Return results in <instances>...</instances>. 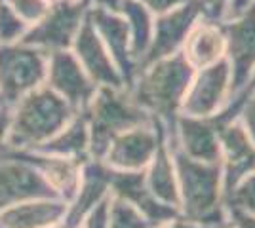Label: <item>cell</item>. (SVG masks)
Wrapping results in <instances>:
<instances>
[{"mask_svg":"<svg viewBox=\"0 0 255 228\" xmlns=\"http://www.w3.org/2000/svg\"><path fill=\"white\" fill-rule=\"evenodd\" d=\"M82 114L90 130L92 160H101L117 135L154 120L131 99L128 87H97Z\"/></svg>","mask_w":255,"mask_h":228,"instance_id":"3","label":"cell"},{"mask_svg":"<svg viewBox=\"0 0 255 228\" xmlns=\"http://www.w3.org/2000/svg\"><path fill=\"white\" fill-rule=\"evenodd\" d=\"M50 2H75V0H50Z\"/></svg>","mask_w":255,"mask_h":228,"instance_id":"39","label":"cell"},{"mask_svg":"<svg viewBox=\"0 0 255 228\" xmlns=\"http://www.w3.org/2000/svg\"><path fill=\"white\" fill-rule=\"evenodd\" d=\"M29 31V25L13 11L6 0H0V44L21 42Z\"/></svg>","mask_w":255,"mask_h":228,"instance_id":"26","label":"cell"},{"mask_svg":"<svg viewBox=\"0 0 255 228\" xmlns=\"http://www.w3.org/2000/svg\"><path fill=\"white\" fill-rule=\"evenodd\" d=\"M90 6L92 0L52 2L42 19L29 27L21 42L29 44L44 54L71 50L82 23L88 17Z\"/></svg>","mask_w":255,"mask_h":228,"instance_id":"6","label":"cell"},{"mask_svg":"<svg viewBox=\"0 0 255 228\" xmlns=\"http://www.w3.org/2000/svg\"><path fill=\"white\" fill-rule=\"evenodd\" d=\"M42 196L55 194L29 163L13 156L8 149L0 151V211Z\"/></svg>","mask_w":255,"mask_h":228,"instance_id":"15","label":"cell"},{"mask_svg":"<svg viewBox=\"0 0 255 228\" xmlns=\"http://www.w3.org/2000/svg\"><path fill=\"white\" fill-rule=\"evenodd\" d=\"M8 135H10V107L0 103V151L8 147Z\"/></svg>","mask_w":255,"mask_h":228,"instance_id":"32","label":"cell"},{"mask_svg":"<svg viewBox=\"0 0 255 228\" xmlns=\"http://www.w3.org/2000/svg\"><path fill=\"white\" fill-rule=\"evenodd\" d=\"M179 135L185 154L204 163H219L221 145L217 137V130L206 118L183 116L179 118Z\"/></svg>","mask_w":255,"mask_h":228,"instance_id":"20","label":"cell"},{"mask_svg":"<svg viewBox=\"0 0 255 228\" xmlns=\"http://www.w3.org/2000/svg\"><path fill=\"white\" fill-rule=\"evenodd\" d=\"M111 198V167L101 160H86L82 163L80 181L73 198L67 202L65 225L69 228H80L84 219L99 204Z\"/></svg>","mask_w":255,"mask_h":228,"instance_id":"13","label":"cell"},{"mask_svg":"<svg viewBox=\"0 0 255 228\" xmlns=\"http://www.w3.org/2000/svg\"><path fill=\"white\" fill-rule=\"evenodd\" d=\"M233 209L255 215V171L246 175L244 179L229 192Z\"/></svg>","mask_w":255,"mask_h":228,"instance_id":"27","label":"cell"},{"mask_svg":"<svg viewBox=\"0 0 255 228\" xmlns=\"http://www.w3.org/2000/svg\"><path fill=\"white\" fill-rule=\"evenodd\" d=\"M217 137L227 156L225 188L227 192H231L246 175L255 171V143L248 135L244 126L238 122L221 124L217 130Z\"/></svg>","mask_w":255,"mask_h":228,"instance_id":"18","label":"cell"},{"mask_svg":"<svg viewBox=\"0 0 255 228\" xmlns=\"http://www.w3.org/2000/svg\"><path fill=\"white\" fill-rule=\"evenodd\" d=\"M107 228H154L135 207L126 204L124 200L113 198L109 200V217Z\"/></svg>","mask_w":255,"mask_h":228,"instance_id":"25","label":"cell"},{"mask_svg":"<svg viewBox=\"0 0 255 228\" xmlns=\"http://www.w3.org/2000/svg\"><path fill=\"white\" fill-rule=\"evenodd\" d=\"M200 11H202V2L189 0L187 4H183L175 10L156 15L154 29H152V40H150V46L145 57L139 63V69L150 65L162 57L175 54L177 48L185 42L187 34L191 33V29L196 25L194 21L198 19Z\"/></svg>","mask_w":255,"mask_h":228,"instance_id":"10","label":"cell"},{"mask_svg":"<svg viewBox=\"0 0 255 228\" xmlns=\"http://www.w3.org/2000/svg\"><path fill=\"white\" fill-rule=\"evenodd\" d=\"M154 228H198V227H194V225H191V223H183V221H175L173 225H160V227H154ZM204 228H208V227H204Z\"/></svg>","mask_w":255,"mask_h":228,"instance_id":"34","label":"cell"},{"mask_svg":"<svg viewBox=\"0 0 255 228\" xmlns=\"http://www.w3.org/2000/svg\"><path fill=\"white\" fill-rule=\"evenodd\" d=\"M137 2H141L152 15H162L166 11H171L183 4H187L189 0H137Z\"/></svg>","mask_w":255,"mask_h":228,"instance_id":"30","label":"cell"},{"mask_svg":"<svg viewBox=\"0 0 255 228\" xmlns=\"http://www.w3.org/2000/svg\"><path fill=\"white\" fill-rule=\"evenodd\" d=\"M111 196L124 200L135 207L152 227L170 223L177 215V209L158 202L147 186L143 171H115L111 169Z\"/></svg>","mask_w":255,"mask_h":228,"instance_id":"16","label":"cell"},{"mask_svg":"<svg viewBox=\"0 0 255 228\" xmlns=\"http://www.w3.org/2000/svg\"><path fill=\"white\" fill-rule=\"evenodd\" d=\"M50 228H69L65 223H59V225H55V227H50Z\"/></svg>","mask_w":255,"mask_h":228,"instance_id":"38","label":"cell"},{"mask_svg":"<svg viewBox=\"0 0 255 228\" xmlns=\"http://www.w3.org/2000/svg\"><path fill=\"white\" fill-rule=\"evenodd\" d=\"M233 223L238 228H255V215H250V213H244V211H238V209H233Z\"/></svg>","mask_w":255,"mask_h":228,"instance_id":"33","label":"cell"},{"mask_svg":"<svg viewBox=\"0 0 255 228\" xmlns=\"http://www.w3.org/2000/svg\"><path fill=\"white\" fill-rule=\"evenodd\" d=\"M162 133L158 118L124 131L111 141L101 162L115 171H143L158 151Z\"/></svg>","mask_w":255,"mask_h":228,"instance_id":"7","label":"cell"},{"mask_svg":"<svg viewBox=\"0 0 255 228\" xmlns=\"http://www.w3.org/2000/svg\"><path fill=\"white\" fill-rule=\"evenodd\" d=\"M248 95H252V97L248 99V103L242 109V120H244V128L248 131V135L255 143V89Z\"/></svg>","mask_w":255,"mask_h":228,"instance_id":"31","label":"cell"},{"mask_svg":"<svg viewBox=\"0 0 255 228\" xmlns=\"http://www.w3.org/2000/svg\"><path fill=\"white\" fill-rule=\"evenodd\" d=\"M8 151L13 156H17L19 160L29 163L32 169L42 177V181L57 198H61L65 202H69L73 198L76 186H78V181H80V171H82L84 162L46 154V152L36 151V149H25V151L8 149Z\"/></svg>","mask_w":255,"mask_h":228,"instance_id":"17","label":"cell"},{"mask_svg":"<svg viewBox=\"0 0 255 228\" xmlns=\"http://www.w3.org/2000/svg\"><path fill=\"white\" fill-rule=\"evenodd\" d=\"M76 112L50 87L40 86L10 107L8 149H38Z\"/></svg>","mask_w":255,"mask_h":228,"instance_id":"2","label":"cell"},{"mask_svg":"<svg viewBox=\"0 0 255 228\" xmlns=\"http://www.w3.org/2000/svg\"><path fill=\"white\" fill-rule=\"evenodd\" d=\"M10 4L13 11L21 17L29 27L34 25L38 19H42V15L50 8V0H6Z\"/></svg>","mask_w":255,"mask_h":228,"instance_id":"28","label":"cell"},{"mask_svg":"<svg viewBox=\"0 0 255 228\" xmlns=\"http://www.w3.org/2000/svg\"><path fill=\"white\" fill-rule=\"evenodd\" d=\"M111 200V198H109ZM109 200H105L84 219L80 228H107V217H109Z\"/></svg>","mask_w":255,"mask_h":228,"instance_id":"29","label":"cell"},{"mask_svg":"<svg viewBox=\"0 0 255 228\" xmlns=\"http://www.w3.org/2000/svg\"><path fill=\"white\" fill-rule=\"evenodd\" d=\"M229 0H202V8H223Z\"/></svg>","mask_w":255,"mask_h":228,"instance_id":"35","label":"cell"},{"mask_svg":"<svg viewBox=\"0 0 255 228\" xmlns=\"http://www.w3.org/2000/svg\"><path fill=\"white\" fill-rule=\"evenodd\" d=\"M36 151H42L46 154L71 158L78 162L90 160V130L82 112H76L73 118L65 124L61 130L53 137L40 145Z\"/></svg>","mask_w":255,"mask_h":228,"instance_id":"22","label":"cell"},{"mask_svg":"<svg viewBox=\"0 0 255 228\" xmlns=\"http://www.w3.org/2000/svg\"><path fill=\"white\" fill-rule=\"evenodd\" d=\"M227 50L225 33L213 23H198L185 38L183 57L192 69H206L223 59Z\"/></svg>","mask_w":255,"mask_h":228,"instance_id":"21","label":"cell"},{"mask_svg":"<svg viewBox=\"0 0 255 228\" xmlns=\"http://www.w3.org/2000/svg\"><path fill=\"white\" fill-rule=\"evenodd\" d=\"M145 181H147V186L152 192V196L158 202L170 207H175V209L181 206L179 188H177V181L173 175L170 152H168L164 143H160L154 158L150 160V163L145 169Z\"/></svg>","mask_w":255,"mask_h":228,"instance_id":"23","label":"cell"},{"mask_svg":"<svg viewBox=\"0 0 255 228\" xmlns=\"http://www.w3.org/2000/svg\"><path fill=\"white\" fill-rule=\"evenodd\" d=\"M48 54L25 42L0 44V103L11 107L44 86Z\"/></svg>","mask_w":255,"mask_h":228,"instance_id":"5","label":"cell"},{"mask_svg":"<svg viewBox=\"0 0 255 228\" xmlns=\"http://www.w3.org/2000/svg\"><path fill=\"white\" fill-rule=\"evenodd\" d=\"M71 52L75 54L86 75L92 78V82L97 87H126L113 57L107 52L105 44L101 42L99 34L96 33L94 25L88 17L76 34Z\"/></svg>","mask_w":255,"mask_h":228,"instance_id":"14","label":"cell"},{"mask_svg":"<svg viewBox=\"0 0 255 228\" xmlns=\"http://www.w3.org/2000/svg\"><path fill=\"white\" fill-rule=\"evenodd\" d=\"M254 89H255V75H254V78H252V82H250V86H248V91H246V95H248V93H252Z\"/></svg>","mask_w":255,"mask_h":228,"instance_id":"37","label":"cell"},{"mask_svg":"<svg viewBox=\"0 0 255 228\" xmlns=\"http://www.w3.org/2000/svg\"><path fill=\"white\" fill-rule=\"evenodd\" d=\"M192 69L181 55H168L139 69L129 95L147 114L160 122L171 120L192 82Z\"/></svg>","mask_w":255,"mask_h":228,"instance_id":"1","label":"cell"},{"mask_svg":"<svg viewBox=\"0 0 255 228\" xmlns=\"http://www.w3.org/2000/svg\"><path fill=\"white\" fill-rule=\"evenodd\" d=\"M88 19L92 21L101 42L105 44L107 52L111 54L118 73L124 80V86L129 87L137 75V63L131 57L129 48V29L124 15L118 10H111L105 6H97L92 2Z\"/></svg>","mask_w":255,"mask_h":228,"instance_id":"9","label":"cell"},{"mask_svg":"<svg viewBox=\"0 0 255 228\" xmlns=\"http://www.w3.org/2000/svg\"><path fill=\"white\" fill-rule=\"evenodd\" d=\"M44 86L59 95L75 112H84L97 91V86L71 50L48 54Z\"/></svg>","mask_w":255,"mask_h":228,"instance_id":"8","label":"cell"},{"mask_svg":"<svg viewBox=\"0 0 255 228\" xmlns=\"http://www.w3.org/2000/svg\"><path fill=\"white\" fill-rule=\"evenodd\" d=\"M128 23L129 29V48H131V57L135 59L139 69L141 59L145 57L147 50L152 40V29H154V17L141 2L137 0H120L117 8Z\"/></svg>","mask_w":255,"mask_h":228,"instance_id":"24","label":"cell"},{"mask_svg":"<svg viewBox=\"0 0 255 228\" xmlns=\"http://www.w3.org/2000/svg\"><path fill=\"white\" fill-rule=\"evenodd\" d=\"M175 165L181 186V206L191 223L221 225L223 211L219 206V163H204L175 152Z\"/></svg>","mask_w":255,"mask_h":228,"instance_id":"4","label":"cell"},{"mask_svg":"<svg viewBox=\"0 0 255 228\" xmlns=\"http://www.w3.org/2000/svg\"><path fill=\"white\" fill-rule=\"evenodd\" d=\"M67 202L57 196L31 198L0 211V228H50L65 221Z\"/></svg>","mask_w":255,"mask_h":228,"instance_id":"19","label":"cell"},{"mask_svg":"<svg viewBox=\"0 0 255 228\" xmlns=\"http://www.w3.org/2000/svg\"><path fill=\"white\" fill-rule=\"evenodd\" d=\"M223 33L231 65V91L238 93L255 67V2L242 15L227 23Z\"/></svg>","mask_w":255,"mask_h":228,"instance_id":"12","label":"cell"},{"mask_svg":"<svg viewBox=\"0 0 255 228\" xmlns=\"http://www.w3.org/2000/svg\"><path fill=\"white\" fill-rule=\"evenodd\" d=\"M231 89V65L227 59H221L213 65L202 69L196 76L185 97H183V110L185 116L194 118H210L225 103V97Z\"/></svg>","mask_w":255,"mask_h":228,"instance_id":"11","label":"cell"},{"mask_svg":"<svg viewBox=\"0 0 255 228\" xmlns=\"http://www.w3.org/2000/svg\"><path fill=\"white\" fill-rule=\"evenodd\" d=\"M97 6H105V8H111V10H117L120 0H92Z\"/></svg>","mask_w":255,"mask_h":228,"instance_id":"36","label":"cell"}]
</instances>
